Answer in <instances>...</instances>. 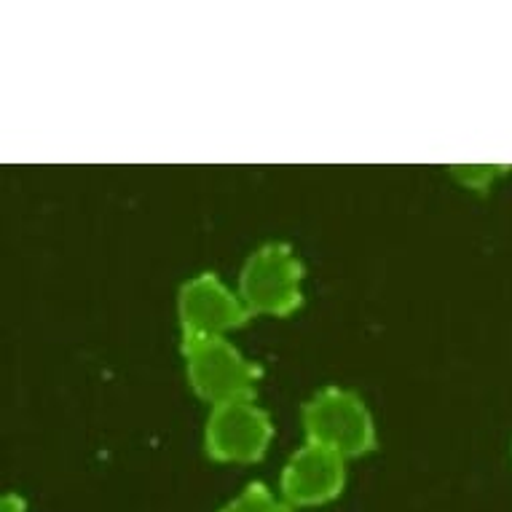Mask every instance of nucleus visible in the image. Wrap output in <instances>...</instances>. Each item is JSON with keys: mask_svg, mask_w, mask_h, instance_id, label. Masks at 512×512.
Instances as JSON below:
<instances>
[{"mask_svg": "<svg viewBox=\"0 0 512 512\" xmlns=\"http://www.w3.org/2000/svg\"><path fill=\"white\" fill-rule=\"evenodd\" d=\"M25 499L17 494H6L3 496V502H0V512H25Z\"/></svg>", "mask_w": 512, "mask_h": 512, "instance_id": "nucleus-9", "label": "nucleus"}, {"mask_svg": "<svg viewBox=\"0 0 512 512\" xmlns=\"http://www.w3.org/2000/svg\"><path fill=\"white\" fill-rule=\"evenodd\" d=\"M306 443L325 445L344 459L368 454L376 448V427L368 405L349 389L328 387L303 405Z\"/></svg>", "mask_w": 512, "mask_h": 512, "instance_id": "nucleus-2", "label": "nucleus"}, {"mask_svg": "<svg viewBox=\"0 0 512 512\" xmlns=\"http://www.w3.org/2000/svg\"><path fill=\"white\" fill-rule=\"evenodd\" d=\"M183 357L188 381L202 400L215 405L255 400V384L261 368L244 360L236 346L223 336L183 338Z\"/></svg>", "mask_w": 512, "mask_h": 512, "instance_id": "nucleus-1", "label": "nucleus"}, {"mask_svg": "<svg viewBox=\"0 0 512 512\" xmlns=\"http://www.w3.org/2000/svg\"><path fill=\"white\" fill-rule=\"evenodd\" d=\"M220 512H290V504L271 494L266 483H250Z\"/></svg>", "mask_w": 512, "mask_h": 512, "instance_id": "nucleus-7", "label": "nucleus"}, {"mask_svg": "<svg viewBox=\"0 0 512 512\" xmlns=\"http://www.w3.org/2000/svg\"><path fill=\"white\" fill-rule=\"evenodd\" d=\"M303 266L290 244L269 242L252 252L239 274V298L250 314L287 317L303 301Z\"/></svg>", "mask_w": 512, "mask_h": 512, "instance_id": "nucleus-3", "label": "nucleus"}, {"mask_svg": "<svg viewBox=\"0 0 512 512\" xmlns=\"http://www.w3.org/2000/svg\"><path fill=\"white\" fill-rule=\"evenodd\" d=\"M346 483V459L325 445L306 443L282 470V499L290 507H317L333 502Z\"/></svg>", "mask_w": 512, "mask_h": 512, "instance_id": "nucleus-6", "label": "nucleus"}, {"mask_svg": "<svg viewBox=\"0 0 512 512\" xmlns=\"http://www.w3.org/2000/svg\"><path fill=\"white\" fill-rule=\"evenodd\" d=\"M456 177L462 180L464 185H470V188H486L491 180H494L502 169L499 167H456L454 169Z\"/></svg>", "mask_w": 512, "mask_h": 512, "instance_id": "nucleus-8", "label": "nucleus"}, {"mask_svg": "<svg viewBox=\"0 0 512 512\" xmlns=\"http://www.w3.org/2000/svg\"><path fill=\"white\" fill-rule=\"evenodd\" d=\"M274 424L269 413L258 408L252 400L215 405L204 429L207 454L215 462L226 464H255L269 451Z\"/></svg>", "mask_w": 512, "mask_h": 512, "instance_id": "nucleus-4", "label": "nucleus"}, {"mask_svg": "<svg viewBox=\"0 0 512 512\" xmlns=\"http://www.w3.org/2000/svg\"><path fill=\"white\" fill-rule=\"evenodd\" d=\"M177 317L183 338L223 336L252 317L239 293H231L218 274H199L188 279L177 295Z\"/></svg>", "mask_w": 512, "mask_h": 512, "instance_id": "nucleus-5", "label": "nucleus"}]
</instances>
